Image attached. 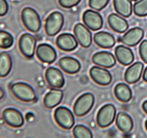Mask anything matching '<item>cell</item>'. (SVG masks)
<instances>
[{"mask_svg": "<svg viewBox=\"0 0 147 138\" xmlns=\"http://www.w3.org/2000/svg\"><path fill=\"white\" fill-rule=\"evenodd\" d=\"M115 55L119 62L124 66L130 65L135 58L132 50L124 45H119L115 47Z\"/></svg>", "mask_w": 147, "mask_h": 138, "instance_id": "ac0fdd59", "label": "cell"}, {"mask_svg": "<svg viewBox=\"0 0 147 138\" xmlns=\"http://www.w3.org/2000/svg\"><path fill=\"white\" fill-rule=\"evenodd\" d=\"M145 128H146V131H147V120H146V122H145Z\"/></svg>", "mask_w": 147, "mask_h": 138, "instance_id": "8d00e7d4", "label": "cell"}, {"mask_svg": "<svg viewBox=\"0 0 147 138\" xmlns=\"http://www.w3.org/2000/svg\"><path fill=\"white\" fill-rule=\"evenodd\" d=\"M94 41L99 47L102 48H111L115 44V37L110 33L101 31L95 33Z\"/></svg>", "mask_w": 147, "mask_h": 138, "instance_id": "7402d4cb", "label": "cell"}, {"mask_svg": "<svg viewBox=\"0 0 147 138\" xmlns=\"http://www.w3.org/2000/svg\"><path fill=\"white\" fill-rule=\"evenodd\" d=\"M143 79L144 81L147 82V67H146V69H144V74H143Z\"/></svg>", "mask_w": 147, "mask_h": 138, "instance_id": "836d02e7", "label": "cell"}, {"mask_svg": "<svg viewBox=\"0 0 147 138\" xmlns=\"http://www.w3.org/2000/svg\"><path fill=\"white\" fill-rule=\"evenodd\" d=\"M134 14L137 16H147V0H138L133 5Z\"/></svg>", "mask_w": 147, "mask_h": 138, "instance_id": "f1b7e54d", "label": "cell"}, {"mask_svg": "<svg viewBox=\"0 0 147 138\" xmlns=\"http://www.w3.org/2000/svg\"><path fill=\"white\" fill-rule=\"evenodd\" d=\"M22 21L24 27L29 31L37 33L40 31L41 27V21L38 12L32 7H27L22 10Z\"/></svg>", "mask_w": 147, "mask_h": 138, "instance_id": "6da1fadb", "label": "cell"}, {"mask_svg": "<svg viewBox=\"0 0 147 138\" xmlns=\"http://www.w3.org/2000/svg\"><path fill=\"white\" fill-rule=\"evenodd\" d=\"M5 96V91L2 87H0V100H2Z\"/></svg>", "mask_w": 147, "mask_h": 138, "instance_id": "d590c367", "label": "cell"}, {"mask_svg": "<svg viewBox=\"0 0 147 138\" xmlns=\"http://www.w3.org/2000/svg\"><path fill=\"white\" fill-rule=\"evenodd\" d=\"M144 71V64L136 62L127 69L124 75V79L128 84H136L140 79Z\"/></svg>", "mask_w": 147, "mask_h": 138, "instance_id": "e0dca14e", "label": "cell"}, {"mask_svg": "<svg viewBox=\"0 0 147 138\" xmlns=\"http://www.w3.org/2000/svg\"><path fill=\"white\" fill-rule=\"evenodd\" d=\"M59 66L63 71L69 74H75L81 69V64L77 59L73 57L65 56L60 59Z\"/></svg>", "mask_w": 147, "mask_h": 138, "instance_id": "d6986e66", "label": "cell"}, {"mask_svg": "<svg viewBox=\"0 0 147 138\" xmlns=\"http://www.w3.org/2000/svg\"><path fill=\"white\" fill-rule=\"evenodd\" d=\"M92 61L94 64L104 68H111L116 64L115 56L107 51H100L95 53L92 57Z\"/></svg>", "mask_w": 147, "mask_h": 138, "instance_id": "2e32d148", "label": "cell"}, {"mask_svg": "<svg viewBox=\"0 0 147 138\" xmlns=\"http://www.w3.org/2000/svg\"><path fill=\"white\" fill-rule=\"evenodd\" d=\"M81 0H58V2L61 7L64 8H71L78 5Z\"/></svg>", "mask_w": 147, "mask_h": 138, "instance_id": "1f68e13d", "label": "cell"}, {"mask_svg": "<svg viewBox=\"0 0 147 138\" xmlns=\"http://www.w3.org/2000/svg\"><path fill=\"white\" fill-rule=\"evenodd\" d=\"M116 115V109L113 104H105L97 113V124L101 128H106L113 123Z\"/></svg>", "mask_w": 147, "mask_h": 138, "instance_id": "8992f818", "label": "cell"}, {"mask_svg": "<svg viewBox=\"0 0 147 138\" xmlns=\"http://www.w3.org/2000/svg\"><path fill=\"white\" fill-rule=\"evenodd\" d=\"M36 55L41 62L52 64L57 58V52L52 46L48 44H40L36 48Z\"/></svg>", "mask_w": 147, "mask_h": 138, "instance_id": "8fae6325", "label": "cell"}, {"mask_svg": "<svg viewBox=\"0 0 147 138\" xmlns=\"http://www.w3.org/2000/svg\"><path fill=\"white\" fill-rule=\"evenodd\" d=\"M9 10L7 0H0V16H4L7 14Z\"/></svg>", "mask_w": 147, "mask_h": 138, "instance_id": "d6a6232c", "label": "cell"}, {"mask_svg": "<svg viewBox=\"0 0 147 138\" xmlns=\"http://www.w3.org/2000/svg\"><path fill=\"white\" fill-rule=\"evenodd\" d=\"M64 24V17L60 12H52L45 21V32L49 36H54L58 33Z\"/></svg>", "mask_w": 147, "mask_h": 138, "instance_id": "277c9868", "label": "cell"}, {"mask_svg": "<svg viewBox=\"0 0 147 138\" xmlns=\"http://www.w3.org/2000/svg\"><path fill=\"white\" fill-rule=\"evenodd\" d=\"M82 20L85 25L91 31H99L103 26L102 16L94 10H85L82 15Z\"/></svg>", "mask_w": 147, "mask_h": 138, "instance_id": "9c48e42d", "label": "cell"}, {"mask_svg": "<svg viewBox=\"0 0 147 138\" xmlns=\"http://www.w3.org/2000/svg\"><path fill=\"white\" fill-rule=\"evenodd\" d=\"M74 138H93V134L90 128L84 125H77L73 129Z\"/></svg>", "mask_w": 147, "mask_h": 138, "instance_id": "83f0119b", "label": "cell"}, {"mask_svg": "<svg viewBox=\"0 0 147 138\" xmlns=\"http://www.w3.org/2000/svg\"><path fill=\"white\" fill-rule=\"evenodd\" d=\"M14 43V38L7 31L0 30V48L1 49H9Z\"/></svg>", "mask_w": 147, "mask_h": 138, "instance_id": "4316f807", "label": "cell"}, {"mask_svg": "<svg viewBox=\"0 0 147 138\" xmlns=\"http://www.w3.org/2000/svg\"><path fill=\"white\" fill-rule=\"evenodd\" d=\"M76 39L84 48H88L92 44V34L89 28L81 23L77 24L74 28Z\"/></svg>", "mask_w": 147, "mask_h": 138, "instance_id": "7c38bea8", "label": "cell"}, {"mask_svg": "<svg viewBox=\"0 0 147 138\" xmlns=\"http://www.w3.org/2000/svg\"><path fill=\"white\" fill-rule=\"evenodd\" d=\"M37 41L35 36L30 33H24L18 40V47L24 57L31 58L34 56Z\"/></svg>", "mask_w": 147, "mask_h": 138, "instance_id": "52a82bcc", "label": "cell"}, {"mask_svg": "<svg viewBox=\"0 0 147 138\" xmlns=\"http://www.w3.org/2000/svg\"><path fill=\"white\" fill-rule=\"evenodd\" d=\"M10 91L17 99L23 102H32L36 99L33 88L26 83H14L10 86Z\"/></svg>", "mask_w": 147, "mask_h": 138, "instance_id": "7a4b0ae2", "label": "cell"}, {"mask_svg": "<svg viewBox=\"0 0 147 138\" xmlns=\"http://www.w3.org/2000/svg\"><path fill=\"white\" fill-rule=\"evenodd\" d=\"M95 102L94 94L90 92L80 95L74 105V112L77 117H82L89 112Z\"/></svg>", "mask_w": 147, "mask_h": 138, "instance_id": "3957f363", "label": "cell"}, {"mask_svg": "<svg viewBox=\"0 0 147 138\" xmlns=\"http://www.w3.org/2000/svg\"><path fill=\"white\" fill-rule=\"evenodd\" d=\"M45 77L48 84L54 89L62 88L65 84V78L62 72L53 67H50L46 70Z\"/></svg>", "mask_w": 147, "mask_h": 138, "instance_id": "30bf717a", "label": "cell"}, {"mask_svg": "<svg viewBox=\"0 0 147 138\" xmlns=\"http://www.w3.org/2000/svg\"><path fill=\"white\" fill-rule=\"evenodd\" d=\"M63 98L62 90L54 89L46 94L44 99V104L48 109H52L60 103Z\"/></svg>", "mask_w": 147, "mask_h": 138, "instance_id": "44dd1931", "label": "cell"}, {"mask_svg": "<svg viewBox=\"0 0 147 138\" xmlns=\"http://www.w3.org/2000/svg\"><path fill=\"white\" fill-rule=\"evenodd\" d=\"M108 24L110 27L115 32L119 33H123L127 31L129 27V24L124 18L116 14H111L109 15Z\"/></svg>", "mask_w": 147, "mask_h": 138, "instance_id": "ffe728a7", "label": "cell"}, {"mask_svg": "<svg viewBox=\"0 0 147 138\" xmlns=\"http://www.w3.org/2000/svg\"><path fill=\"white\" fill-rule=\"evenodd\" d=\"M115 11L121 16L129 17L132 13V5L131 0H113Z\"/></svg>", "mask_w": 147, "mask_h": 138, "instance_id": "d4e9b609", "label": "cell"}, {"mask_svg": "<svg viewBox=\"0 0 147 138\" xmlns=\"http://www.w3.org/2000/svg\"><path fill=\"white\" fill-rule=\"evenodd\" d=\"M131 1H138V0H131Z\"/></svg>", "mask_w": 147, "mask_h": 138, "instance_id": "74e56055", "label": "cell"}, {"mask_svg": "<svg viewBox=\"0 0 147 138\" xmlns=\"http://www.w3.org/2000/svg\"><path fill=\"white\" fill-rule=\"evenodd\" d=\"M114 93L116 98L123 103L129 102L132 97V92L130 87L124 83L118 84L115 86Z\"/></svg>", "mask_w": 147, "mask_h": 138, "instance_id": "cb8c5ba5", "label": "cell"}, {"mask_svg": "<svg viewBox=\"0 0 147 138\" xmlns=\"http://www.w3.org/2000/svg\"><path fill=\"white\" fill-rule=\"evenodd\" d=\"M115 123L119 129L124 133H129L133 128V120L132 118L125 112H119L118 114Z\"/></svg>", "mask_w": 147, "mask_h": 138, "instance_id": "603a6c76", "label": "cell"}, {"mask_svg": "<svg viewBox=\"0 0 147 138\" xmlns=\"http://www.w3.org/2000/svg\"><path fill=\"white\" fill-rule=\"evenodd\" d=\"M144 36V31L142 28L138 27H133L127 31L122 36L121 41L124 45L129 47H135L141 41Z\"/></svg>", "mask_w": 147, "mask_h": 138, "instance_id": "9a60e30c", "label": "cell"}, {"mask_svg": "<svg viewBox=\"0 0 147 138\" xmlns=\"http://www.w3.org/2000/svg\"><path fill=\"white\" fill-rule=\"evenodd\" d=\"M142 108H143V110H144V111L147 114V100L144 101V103H143Z\"/></svg>", "mask_w": 147, "mask_h": 138, "instance_id": "e575fe53", "label": "cell"}, {"mask_svg": "<svg viewBox=\"0 0 147 138\" xmlns=\"http://www.w3.org/2000/svg\"><path fill=\"white\" fill-rule=\"evenodd\" d=\"M56 44L59 49L66 52H70L77 48L78 46V41L73 34L65 33L57 36L56 39Z\"/></svg>", "mask_w": 147, "mask_h": 138, "instance_id": "5bb4252c", "label": "cell"}, {"mask_svg": "<svg viewBox=\"0 0 147 138\" xmlns=\"http://www.w3.org/2000/svg\"><path fill=\"white\" fill-rule=\"evenodd\" d=\"M139 54L144 63L147 64V40H144L139 46Z\"/></svg>", "mask_w": 147, "mask_h": 138, "instance_id": "4dcf8cb0", "label": "cell"}, {"mask_svg": "<svg viewBox=\"0 0 147 138\" xmlns=\"http://www.w3.org/2000/svg\"><path fill=\"white\" fill-rule=\"evenodd\" d=\"M2 118L6 124L13 128H20L24 123V119L21 111L14 108L5 109L2 111Z\"/></svg>", "mask_w": 147, "mask_h": 138, "instance_id": "ba28073f", "label": "cell"}, {"mask_svg": "<svg viewBox=\"0 0 147 138\" xmlns=\"http://www.w3.org/2000/svg\"><path fill=\"white\" fill-rule=\"evenodd\" d=\"M54 117L57 125L64 129H71L75 123L72 111L65 106L57 108L55 111Z\"/></svg>", "mask_w": 147, "mask_h": 138, "instance_id": "5b68a950", "label": "cell"}, {"mask_svg": "<svg viewBox=\"0 0 147 138\" xmlns=\"http://www.w3.org/2000/svg\"><path fill=\"white\" fill-rule=\"evenodd\" d=\"M13 60L7 52H0V77H5L11 72Z\"/></svg>", "mask_w": 147, "mask_h": 138, "instance_id": "484cf974", "label": "cell"}, {"mask_svg": "<svg viewBox=\"0 0 147 138\" xmlns=\"http://www.w3.org/2000/svg\"><path fill=\"white\" fill-rule=\"evenodd\" d=\"M90 76L95 83L102 86H107L112 82V75L107 69L99 67H93L90 69Z\"/></svg>", "mask_w": 147, "mask_h": 138, "instance_id": "4fadbf2b", "label": "cell"}, {"mask_svg": "<svg viewBox=\"0 0 147 138\" xmlns=\"http://www.w3.org/2000/svg\"><path fill=\"white\" fill-rule=\"evenodd\" d=\"M110 0H89V6L96 11L102 10L106 7Z\"/></svg>", "mask_w": 147, "mask_h": 138, "instance_id": "f546056e", "label": "cell"}]
</instances>
